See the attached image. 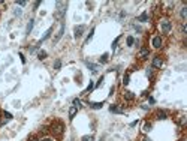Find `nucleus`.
Here are the masks:
<instances>
[{
  "label": "nucleus",
  "instance_id": "1",
  "mask_svg": "<svg viewBox=\"0 0 187 141\" xmlns=\"http://www.w3.org/2000/svg\"><path fill=\"white\" fill-rule=\"evenodd\" d=\"M67 6V3H64V2H57L55 3V8H57V12H55V18L57 20H61L63 18V15H64V8Z\"/></svg>",
  "mask_w": 187,
  "mask_h": 141
},
{
  "label": "nucleus",
  "instance_id": "2",
  "mask_svg": "<svg viewBox=\"0 0 187 141\" xmlns=\"http://www.w3.org/2000/svg\"><path fill=\"white\" fill-rule=\"evenodd\" d=\"M51 131H52V134H54V135L60 137V135L63 134V131H64V125H63L61 122H54V123H52V126H51Z\"/></svg>",
  "mask_w": 187,
  "mask_h": 141
},
{
  "label": "nucleus",
  "instance_id": "3",
  "mask_svg": "<svg viewBox=\"0 0 187 141\" xmlns=\"http://www.w3.org/2000/svg\"><path fill=\"white\" fill-rule=\"evenodd\" d=\"M160 29H162L163 33H169V32H171V21H169L168 18H163V20L160 21Z\"/></svg>",
  "mask_w": 187,
  "mask_h": 141
},
{
  "label": "nucleus",
  "instance_id": "4",
  "mask_svg": "<svg viewBox=\"0 0 187 141\" xmlns=\"http://www.w3.org/2000/svg\"><path fill=\"white\" fill-rule=\"evenodd\" d=\"M153 68H156V69H160L162 66H163V59L160 57V56H156L154 59H153Z\"/></svg>",
  "mask_w": 187,
  "mask_h": 141
},
{
  "label": "nucleus",
  "instance_id": "5",
  "mask_svg": "<svg viewBox=\"0 0 187 141\" xmlns=\"http://www.w3.org/2000/svg\"><path fill=\"white\" fill-rule=\"evenodd\" d=\"M162 45H163V39H162V36H154L153 38V47L154 48H162Z\"/></svg>",
  "mask_w": 187,
  "mask_h": 141
},
{
  "label": "nucleus",
  "instance_id": "6",
  "mask_svg": "<svg viewBox=\"0 0 187 141\" xmlns=\"http://www.w3.org/2000/svg\"><path fill=\"white\" fill-rule=\"evenodd\" d=\"M84 30H85V27H84V26H76V27H75V38H76V39H78V38H81Z\"/></svg>",
  "mask_w": 187,
  "mask_h": 141
},
{
  "label": "nucleus",
  "instance_id": "7",
  "mask_svg": "<svg viewBox=\"0 0 187 141\" xmlns=\"http://www.w3.org/2000/svg\"><path fill=\"white\" fill-rule=\"evenodd\" d=\"M148 56H150V51H148L147 48H142V50L139 51V54H138V57H139L141 60H145V59H147Z\"/></svg>",
  "mask_w": 187,
  "mask_h": 141
},
{
  "label": "nucleus",
  "instance_id": "8",
  "mask_svg": "<svg viewBox=\"0 0 187 141\" xmlns=\"http://www.w3.org/2000/svg\"><path fill=\"white\" fill-rule=\"evenodd\" d=\"M63 33H64V24L61 23V26H60V30H58V33L55 35V38H54V42H58V41H60V38L63 36Z\"/></svg>",
  "mask_w": 187,
  "mask_h": 141
},
{
  "label": "nucleus",
  "instance_id": "9",
  "mask_svg": "<svg viewBox=\"0 0 187 141\" xmlns=\"http://www.w3.org/2000/svg\"><path fill=\"white\" fill-rule=\"evenodd\" d=\"M90 107H91L93 110H100V108L103 107V102H91Z\"/></svg>",
  "mask_w": 187,
  "mask_h": 141
},
{
  "label": "nucleus",
  "instance_id": "10",
  "mask_svg": "<svg viewBox=\"0 0 187 141\" xmlns=\"http://www.w3.org/2000/svg\"><path fill=\"white\" fill-rule=\"evenodd\" d=\"M109 111H111V113H124V110H123L121 107H114V105L109 107Z\"/></svg>",
  "mask_w": 187,
  "mask_h": 141
},
{
  "label": "nucleus",
  "instance_id": "11",
  "mask_svg": "<svg viewBox=\"0 0 187 141\" xmlns=\"http://www.w3.org/2000/svg\"><path fill=\"white\" fill-rule=\"evenodd\" d=\"M138 21H141V23H145V21H148V14H147V12L141 14V15L138 17Z\"/></svg>",
  "mask_w": 187,
  "mask_h": 141
},
{
  "label": "nucleus",
  "instance_id": "12",
  "mask_svg": "<svg viewBox=\"0 0 187 141\" xmlns=\"http://www.w3.org/2000/svg\"><path fill=\"white\" fill-rule=\"evenodd\" d=\"M124 99L126 101H133L135 99V95L132 92H124Z\"/></svg>",
  "mask_w": 187,
  "mask_h": 141
},
{
  "label": "nucleus",
  "instance_id": "13",
  "mask_svg": "<svg viewBox=\"0 0 187 141\" xmlns=\"http://www.w3.org/2000/svg\"><path fill=\"white\" fill-rule=\"evenodd\" d=\"M76 111H78V108L72 105V107L69 108V117H70V119H73V117H75V114H76Z\"/></svg>",
  "mask_w": 187,
  "mask_h": 141
},
{
  "label": "nucleus",
  "instance_id": "14",
  "mask_svg": "<svg viewBox=\"0 0 187 141\" xmlns=\"http://www.w3.org/2000/svg\"><path fill=\"white\" fill-rule=\"evenodd\" d=\"M51 33H52V27H49V29H48V30H46V33H45V35H43V38H42V39H40V41H39V44H40V42H43V41H45V39H48V38H49V35H51Z\"/></svg>",
  "mask_w": 187,
  "mask_h": 141
},
{
  "label": "nucleus",
  "instance_id": "15",
  "mask_svg": "<svg viewBox=\"0 0 187 141\" xmlns=\"http://www.w3.org/2000/svg\"><path fill=\"white\" fill-rule=\"evenodd\" d=\"M87 66H88V68H90L93 72H96V71L99 69V66H97V65H94V63H90V62H87Z\"/></svg>",
  "mask_w": 187,
  "mask_h": 141
},
{
  "label": "nucleus",
  "instance_id": "16",
  "mask_svg": "<svg viewBox=\"0 0 187 141\" xmlns=\"http://www.w3.org/2000/svg\"><path fill=\"white\" fill-rule=\"evenodd\" d=\"M156 116H157V119H166V113L162 111V110H159V111L156 113Z\"/></svg>",
  "mask_w": 187,
  "mask_h": 141
},
{
  "label": "nucleus",
  "instance_id": "17",
  "mask_svg": "<svg viewBox=\"0 0 187 141\" xmlns=\"http://www.w3.org/2000/svg\"><path fill=\"white\" fill-rule=\"evenodd\" d=\"M180 15H181V18H183V20H186V18H187V8H186V6H183V8H181Z\"/></svg>",
  "mask_w": 187,
  "mask_h": 141
},
{
  "label": "nucleus",
  "instance_id": "18",
  "mask_svg": "<svg viewBox=\"0 0 187 141\" xmlns=\"http://www.w3.org/2000/svg\"><path fill=\"white\" fill-rule=\"evenodd\" d=\"M33 24H34V21H33V20H30V21H28V24H27V29H25V32H27V33H30V32H31Z\"/></svg>",
  "mask_w": 187,
  "mask_h": 141
},
{
  "label": "nucleus",
  "instance_id": "19",
  "mask_svg": "<svg viewBox=\"0 0 187 141\" xmlns=\"http://www.w3.org/2000/svg\"><path fill=\"white\" fill-rule=\"evenodd\" d=\"M45 57H46V53H45V51H39V53H37V59H39V60H43Z\"/></svg>",
  "mask_w": 187,
  "mask_h": 141
},
{
  "label": "nucleus",
  "instance_id": "20",
  "mask_svg": "<svg viewBox=\"0 0 187 141\" xmlns=\"http://www.w3.org/2000/svg\"><path fill=\"white\" fill-rule=\"evenodd\" d=\"M142 131H144V132H150V131H151V123H145L144 128H142Z\"/></svg>",
  "mask_w": 187,
  "mask_h": 141
},
{
  "label": "nucleus",
  "instance_id": "21",
  "mask_svg": "<svg viewBox=\"0 0 187 141\" xmlns=\"http://www.w3.org/2000/svg\"><path fill=\"white\" fill-rule=\"evenodd\" d=\"M60 66H61V62H60V60H55V62H54V69H55V71H58V69H60Z\"/></svg>",
  "mask_w": 187,
  "mask_h": 141
},
{
  "label": "nucleus",
  "instance_id": "22",
  "mask_svg": "<svg viewBox=\"0 0 187 141\" xmlns=\"http://www.w3.org/2000/svg\"><path fill=\"white\" fill-rule=\"evenodd\" d=\"M73 107H76V108H81V101L79 99H73Z\"/></svg>",
  "mask_w": 187,
  "mask_h": 141
},
{
  "label": "nucleus",
  "instance_id": "23",
  "mask_svg": "<svg viewBox=\"0 0 187 141\" xmlns=\"http://www.w3.org/2000/svg\"><path fill=\"white\" fill-rule=\"evenodd\" d=\"M108 57H109L108 54H103V56L100 57V63H106V62H108Z\"/></svg>",
  "mask_w": 187,
  "mask_h": 141
},
{
  "label": "nucleus",
  "instance_id": "24",
  "mask_svg": "<svg viewBox=\"0 0 187 141\" xmlns=\"http://www.w3.org/2000/svg\"><path fill=\"white\" fill-rule=\"evenodd\" d=\"M81 141H93V135H85L81 138Z\"/></svg>",
  "mask_w": 187,
  "mask_h": 141
},
{
  "label": "nucleus",
  "instance_id": "25",
  "mask_svg": "<svg viewBox=\"0 0 187 141\" xmlns=\"http://www.w3.org/2000/svg\"><path fill=\"white\" fill-rule=\"evenodd\" d=\"M133 42H135V39H133L132 36H129V38H127V45H129V47H132V45H133Z\"/></svg>",
  "mask_w": 187,
  "mask_h": 141
},
{
  "label": "nucleus",
  "instance_id": "26",
  "mask_svg": "<svg viewBox=\"0 0 187 141\" xmlns=\"http://www.w3.org/2000/svg\"><path fill=\"white\" fill-rule=\"evenodd\" d=\"M93 87H94V84H93V83H90V84H88V87L85 89V92H84V93H88V92H91V90H93Z\"/></svg>",
  "mask_w": 187,
  "mask_h": 141
},
{
  "label": "nucleus",
  "instance_id": "27",
  "mask_svg": "<svg viewBox=\"0 0 187 141\" xmlns=\"http://www.w3.org/2000/svg\"><path fill=\"white\" fill-rule=\"evenodd\" d=\"M123 84H124V86H127V84H129V74H126V75H124V80H123Z\"/></svg>",
  "mask_w": 187,
  "mask_h": 141
},
{
  "label": "nucleus",
  "instance_id": "28",
  "mask_svg": "<svg viewBox=\"0 0 187 141\" xmlns=\"http://www.w3.org/2000/svg\"><path fill=\"white\" fill-rule=\"evenodd\" d=\"M3 116H4L7 120H10V119H12V114H10V113H7V111H4V113H3Z\"/></svg>",
  "mask_w": 187,
  "mask_h": 141
},
{
  "label": "nucleus",
  "instance_id": "29",
  "mask_svg": "<svg viewBox=\"0 0 187 141\" xmlns=\"http://www.w3.org/2000/svg\"><path fill=\"white\" fill-rule=\"evenodd\" d=\"M25 3H27V2H24V0H18V2H16V5H19V6H24Z\"/></svg>",
  "mask_w": 187,
  "mask_h": 141
},
{
  "label": "nucleus",
  "instance_id": "30",
  "mask_svg": "<svg viewBox=\"0 0 187 141\" xmlns=\"http://www.w3.org/2000/svg\"><path fill=\"white\" fill-rule=\"evenodd\" d=\"M147 75H148V77H151V75H153V72H151V68H148V69H147Z\"/></svg>",
  "mask_w": 187,
  "mask_h": 141
},
{
  "label": "nucleus",
  "instance_id": "31",
  "mask_svg": "<svg viewBox=\"0 0 187 141\" xmlns=\"http://www.w3.org/2000/svg\"><path fill=\"white\" fill-rule=\"evenodd\" d=\"M136 125H138V120H135V122H132V123H130V126H132V128H133V126H136Z\"/></svg>",
  "mask_w": 187,
  "mask_h": 141
},
{
  "label": "nucleus",
  "instance_id": "32",
  "mask_svg": "<svg viewBox=\"0 0 187 141\" xmlns=\"http://www.w3.org/2000/svg\"><path fill=\"white\" fill-rule=\"evenodd\" d=\"M148 102H150V104H154V99H153V98L150 96V98H148Z\"/></svg>",
  "mask_w": 187,
  "mask_h": 141
},
{
  "label": "nucleus",
  "instance_id": "33",
  "mask_svg": "<svg viewBox=\"0 0 187 141\" xmlns=\"http://www.w3.org/2000/svg\"><path fill=\"white\" fill-rule=\"evenodd\" d=\"M30 141H39V140H37L36 137H31V138H30Z\"/></svg>",
  "mask_w": 187,
  "mask_h": 141
},
{
  "label": "nucleus",
  "instance_id": "34",
  "mask_svg": "<svg viewBox=\"0 0 187 141\" xmlns=\"http://www.w3.org/2000/svg\"><path fill=\"white\" fill-rule=\"evenodd\" d=\"M40 141H52V138H43V140H40Z\"/></svg>",
  "mask_w": 187,
  "mask_h": 141
},
{
  "label": "nucleus",
  "instance_id": "35",
  "mask_svg": "<svg viewBox=\"0 0 187 141\" xmlns=\"http://www.w3.org/2000/svg\"><path fill=\"white\" fill-rule=\"evenodd\" d=\"M144 141H150V140H148V138H144Z\"/></svg>",
  "mask_w": 187,
  "mask_h": 141
},
{
  "label": "nucleus",
  "instance_id": "36",
  "mask_svg": "<svg viewBox=\"0 0 187 141\" xmlns=\"http://www.w3.org/2000/svg\"><path fill=\"white\" fill-rule=\"evenodd\" d=\"M100 141H103V140H100Z\"/></svg>",
  "mask_w": 187,
  "mask_h": 141
}]
</instances>
